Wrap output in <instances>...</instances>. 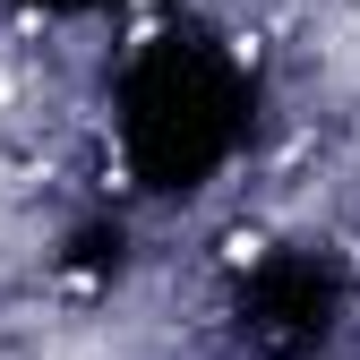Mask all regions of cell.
<instances>
[{
    "instance_id": "obj_1",
    "label": "cell",
    "mask_w": 360,
    "mask_h": 360,
    "mask_svg": "<svg viewBox=\"0 0 360 360\" xmlns=\"http://www.w3.org/2000/svg\"><path fill=\"white\" fill-rule=\"evenodd\" d=\"M249 112H257V77L198 18L155 26L112 86L120 155H129V180L146 198H198L249 146Z\"/></svg>"
},
{
    "instance_id": "obj_2",
    "label": "cell",
    "mask_w": 360,
    "mask_h": 360,
    "mask_svg": "<svg viewBox=\"0 0 360 360\" xmlns=\"http://www.w3.org/2000/svg\"><path fill=\"white\" fill-rule=\"evenodd\" d=\"M352 318V266L318 240L266 249L232 292V343L249 360H318Z\"/></svg>"
},
{
    "instance_id": "obj_3",
    "label": "cell",
    "mask_w": 360,
    "mask_h": 360,
    "mask_svg": "<svg viewBox=\"0 0 360 360\" xmlns=\"http://www.w3.org/2000/svg\"><path fill=\"white\" fill-rule=\"evenodd\" d=\"M60 266H69V275H103V266H112V275H120V266H129V232H120V223H86Z\"/></svg>"
},
{
    "instance_id": "obj_4",
    "label": "cell",
    "mask_w": 360,
    "mask_h": 360,
    "mask_svg": "<svg viewBox=\"0 0 360 360\" xmlns=\"http://www.w3.org/2000/svg\"><path fill=\"white\" fill-rule=\"evenodd\" d=\"M9 9H26V18H103L120 0H9Z\"/></svg>"
}]
</instances>
